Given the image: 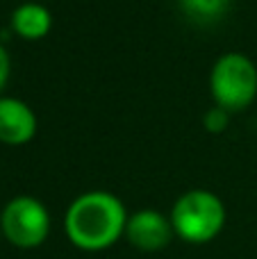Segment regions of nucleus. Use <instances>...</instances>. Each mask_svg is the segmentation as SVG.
<instances>
[{
    "label": "nucleus",
    "mask_w": 257,
    "mask_h": 259,
    "mask_svg": "<svg viewBox=\"0 0 257 259\" xmlns=\"http://www.w3.org/2000/svg\"><path fill=\"white\" fill-rule=\"evenodd\" d=\"M230 114H232V112H228V109H223V107H219V105H214V107L207 109V112H205V116H203L205 130H207V132H212V134L226 132L228 125H230Z\"/></svg>",
    "instance_id": "nucleus-9"
},
{
    "label": "nucleus",
    "mask_w": 257,
    "mask_h": 259,
    "mask_svg": "<svg viewBox=\"0 0 257 259\" xmlns=\"http://www.w3.org/2000/svg\"><path fill=\"white\" fill-rule=\"evenodd\" d=\"M209 94L214 105L228 112H244L257 98V66L244 53H226L209 73Z\"/></svg>",
    "instance_id": "nucleus-3"
},
{
    "label": "nucleus",
    "mask_w": 257,
    "mask_h": 259,
    "mask_svg": "<svg viewBox=\"0 0 257 259\" xmlns=\"http://www.w3.org/2000/svg\"><path fill=\"white\" fill-rule=\"evenodd\" d=\"M53 27V14L39 3L18 5L12 12V30L25 41H39L48 36Z\"/></svg>",
    "instance_id": "nucleus-7"
},
{
    "label": "nucleus",
    "mask_w": 257,
    "mask_h": 259,
    "mask_svg": "<svg viewBox=\"0 0 257 259\" xmlns=\"http://www.w3.org/2000/svg\"><path fill=\"white\" fill-rule=\"evenodd\" d=\"M173 237L176 232L168 214H162L153 207H144L127 216L123 239L139 252H159L173 241Z\"/></svg>",
    "instance_id": "nucleus-5"
},
{
    "label": "nucleus",
    "mask_w": 257,
    "mask_h": 259,
    "mask_svg": "<svg viewBox=\"0 0 257 259\" xmlns=\"http://www.w3.org/2000/svg\"><path fill=\"white\" fill-rule=\"evenodd\" d=\"M36 114L27 103L12 96H0V143L25 146L36 137Z\"/></svg>",
    "instance_id": "nucleus-6"
},
{
    "label": "nucleus",
    "mask_w": 257,
    "mask_h": 259,
    "mask_svg": "<svg viewBox=\"0 0 257 259\" xmlns=\"http://www.w3.org/2000/svg\"><path fill=\"white\" fill-rule=\"evenodd\" d=\"M228 5L230 0H180V7L191 18H200V21H214L223 16Z\"/></svg>",
    "instance_id": "nucleus-8"
},
{
    "label": "nucleus",
    "mask_w": 257,
    "mask_h": 259,
    "mask_svg": "<svg viewBox=\"0 0 257 259\" xmlns=\"http://www.w3.org/2000/svg\"><path fill=\"white\" fill-rule=\"evenodd\" d=\"M173 232L182 241L203 246L209 243L223 232L228 221V211L223 200L209 189H189L176 202L171 211Z\"/></svg>",
    "instance_id": "nucleus-2"
},
{
    "label": "nucleus",
    "mask_w": 257,
    "mask_h": 259,
    "mask_svg": "<svg viewBox=\"0 0 257 259\" xmlns=\"http://www.w3.org/2000/svg\"><path fill=\"white\" fill-rule=\"evenodd\" d=\"M127 209L118 196L103 189L80 193L64 214V234L82 252H103L125 237Z\"/></svg>",
    "instance_id": "nucleus-1"
},
{
    "label": "nucleus",
    "mask_w": 257,
    "mask_h": 259,
    "mask_svg": "<svg viewBox=\"0 0 257 259\" xmlns=\"http://www.w3.org/2000/svg\"><path fill=\"white\" fill-rule=\"evenodd\" d=\"M9 73H12V59H9V53L5 50V46L0 44V91L7 87Z\"/></svg>",
    "instance_id": "nucleus-10"
},
{
    "label": "nucleus",
    "mask_w": 257,
    "mask_h": 259,
    "mask_svg": "<svg viewBox=\"0 0 257 259\" xmlns=\"http://www.w3.org/2000/svg\"><path fill=\"white\" fill-rule=\"evenodd\" d=\"M53 219L39 198L16 196L0 211V232L18 250H34L50 237Z\"/></svg>",
    "instance_id": "nucleus-4"
}]
</instances>
